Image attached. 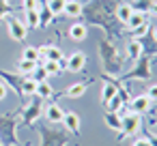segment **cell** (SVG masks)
<instances>
[{"instance_id":"cell-23","label":"cell","mask_w":157,"mask_h":146,"mask_svg":"<svg viewBox=\"0 0 157 146\" xmlns=\"http://www.w3.org/2000/svg\"><path fill=\"white\" fill-rule=\"evenodd\" d=\"M45 77H48V73H45V69L39 65V67L33 71V80H35V82H45Z\"/></svg>"},{"instance_id":"cell-16","label":"cell","mask_w":157,"mask_h":146,"mask_svg":"<svg viewBox=\"0 0 157 146\" xmlns=\"http://www.w3.org/2000/svg\"><path fill=\"white\" fill-rule=\"evenodd\" d=\"M41 67L45 69L48 75H60V73H63V65H60L58 60H43Z\"/></svg>"},{"instance_id":"cell-17","label":"cell","mask_w":157,"mask_h":146,"mask_svg":"<svg viewBox=\"0 0 157 146\" xmlns=\"http://www.w3.org/2000/svg\"><path fill=\"white\" fill-rule=\"evenodd\" d=\"M22 58H24V60H33V62H37V65H43V58L39 56V50H37V47H24Z\"/></svg>"},{"instance_id":"cell-12","label":"cell","mask_w":157,"mask_h":146,"mask_svg":"<svg viewBox=\"0 0 157 146\" xmlns=\"http://www.w3.org/2000/svg\"><path fill=\"white\" fill-rule=\"evenodd\" d=\"M86 92V84L84 82H80V84H73V86H69L63 95L67 97V99H78V97H82Z\"/></svg>"},{"instance_id":"cell-14","label":"cell","mask_w":157,"mask_h":146,"mask_svg":"<svg viewBox=\"0 0 157 146\" xmlns=\"http://www.w3.org/2000/svg\"><path fill=\"white\" fill-rule=\"evenodd\" d=\"M131 13H133V7H131V5H127V2L118 5V9H116V17H118V22H123V24H127V22H129Z\"/></svg>"},{"instance_id":"cell-29","label":"cell","mask_w":157,"mask_h":146,"mask_svg":"<svg viewBox=\"0 0 157 146\" xmlns=\"http://www.w3.org/2000/svg\"><path fill=\"white\" fill-rule=\"evenodd\" d=\"M133 146H151V144H148V140H146V137H140V140H136V142H133Z\"/></svg>"},{"instance_id":"cell-6","label":"cell","mask_w":157,"mask_h":146,"mask_svg":"<svg viewBox=\"0 0 157 146\" xmlns=\"http://www.w3.org/2000/svg\"><path fill=\"white\" fill-rule=\"evenodd\" d=\"M60 125H65L71 133H80V116L75 112H65V118Z\"/></svg>"},{"instance_id":"cell-11","label":"cell","mask_w":157,"mask_h":146,"mask_svg":"<svg viewBox=\"0 0 157 146\" xmlns=\"http://www.w3.org/2000/svg\"><path fill=\"white\" fill-rule=\"evenodd\" d=\"M35 95L43 101V99H50L54 95V88L48 84V82H37V88H35Z\"/></svg>"},{"instance_id":"cell-31","label":"cell","mask_w":157,"mask_h":146,"mask_svg":"<svg viewBox=\"0 0 157 146\" xmlns=\"http://www.w3.org/2000/svg\"><path fill=\"white\" fill-rule=\"evenodd\" d=\"M153 39H155V43H157V28L153 30Z\"/></svg>"},{"instance_id":"cell-7","label":"cell","mask_w":157,"mask_h":146,"mask_svg":"<svg viewBox=\"0 0 157 146\" xmlns=\"http://www.w3.org/2000/svg\"><path fill=\"white\" fill-rule=\"evenodd\" d=\"M86 35H88V28H86L84 24H80V22L71 24V28H69V37H71L73 41H84Z\"/></svg>"},{"instance_id":"cell-4","label":"cell","mask_w":157,"mask_h":146,"mask_svg":"<svg viewBox=\"0 0 157 146\" xmlns=\"http://www.w3.org/2000/svg\"><path fill=\"white\" fill-rule=\"evenodd\" d=\"M45 118H48L50 122H54V125H60L63 118H65V110H63L58 103H50V105L45 107Z\"/></svg>"},{"instance_id":"cell-28","label":"cell","mask_w":157,"mask_h":146,"mask_svg":"<svg viewBox=\"0 0 157 146\" xmlns=\"http://www.w3.org/2000/svg\"><path fill=\"white\" fill-rule=\"evenodd\" d=\"M7 92H9V86H7V84H2V82H0V101H2V99L7 97Z\"/></svg>"},{"instance_id":"cell-15","label":"cell","mask_w":157,"mask_h":146,"mask_svg":"<svg viewBox=\"0 0 157 146\" xmlns=\"http://www.w3.org/2000/svg\"><path fill=\"white\" fill-rule=\"evenodd\" d=\"M142 52H144V45H142L138 39L129 41V45H127V56H129V58H140Z\"/></svg>"},{"instance_id":"cell-22","label":"cell","mask_w":157,"mask_h":146,"mask_svg":"<svg viewBox=\"0 0 157 146\" xmlns=\"http://www.w3.org/2000/svg\"><path fill=\"white\" fill-rule=\"evenodd\" d=\"M65 2H67V0H50V2H48V9L52 11V15H58V13L65 11Z\"/></svg>"},{"instance_id":"cell-21","label":"cell","mask_w":157,"mask_h":146,"mask_svg":"<svg viewBox=\"0 0 157 146\" xmlns=\"http://www.w3.org/2000/svg\"><path fill=\"white\" fill-rule=\"evenodd\" d=\"M37 67H39L37 62H33V60H24V58L17 62V71H20V73H28V75H30Z\"/></svg>"},{"instance_id":"cell-13","label":"cell","mask_w":157,"mask_h":146,"mask_svg":"<svg viewBox=\"0 0 157 146\" xmlns=\"http://www.w3.org/2000/svg\"><path fill=\"white\" fill-rule=\"evenodd\" d=\"M116 95H118V86L112 84V82H105V84H103V90H101V101L108 103V101L114 99Z\"/></svg>"},{"instance_id":"cell-2","label":"cell","mask_w":157,"mask_h":146,"mask_svg":"<svg viewBox=\"0 0 157 146\" xmlns=\"http://www.w3.org/2000/svg\"><path fill=\"white\" fill-rule=\"evenodd\" d=\"M7 28H9V35L13 41H24L26 39V24L20 22L17 17H9L7 20Z\"/></svg>"},{"instance_id":"cell-3","label":"cell","mask_w":157,"mask_h":146,"mask_svg":"<svg viewBox=\"0 0 157 146\" xmlns=\"http://www.w3.org/2000/svg\"><path fill=\"white\" fill-rule=\"evenodd\" d=\"M84 65H86V54H84V52H73V54H69V56H67V62H65V67H67L71 73H80V71L84 69Z\"/></svg>"},{"instance_id":"cell-27","label":"cell","mask_w":157,"mask_h":146,"mask_svg":"<svg viewBox=\"0 0 157 146\" xmlns=\"http://www.w3.org/2000/svg\"><path fill=\"white\" fill-rule=\"evenodd\" d=\"M22 2H24V9H26V11H28V9H37V5H39L37 0H22Z\"/></svg>"},{"instance_id":"cell-5","label":"cell","mask_w":157,"mask_h":146,"mask_svg":"<svg viewBox=\"0 0 157 146\" xmlns=\"http://www.w3.org/2000/svg\"><path fill=\"white\" fill-rule=\"evenodd\" d=\"M151 103H153V101H151L146 95H140V97H136V99L131 101V112H136V114L142 116V114H146V112L151 110Z\"/></svg>"},{"instance_id":"cell-9","label":"cell","mask_w":157,"mask_h":146,"mask_svg":"<svg viewBox=\"0 0 157 146\" xmlns=\"http://www.w3.org/2000/svg\"><path fill=\"white\" fill-rule=\"evenodd\" d=\"M63 13L69 15V17H78V15H82V2H78V0H67Z\"/></svg>"},{"instance_id":"cell-19","label":"cell","mask_w":157,"mask_h":146,"mask_svg":"<svg viewBox=\"0 0 157 146\" xmlns=\"http://www.w3.org/2000/svg\"><path fill=\"white\" fill-rule=\"evenodd\" d=\"M26 24L30 28H39L41 26V20H39V11L37 9H28L26 11Z\"/></svg>"},{"instance_id":"cell-25","label":"cell","mask_w":157,"mask_h":146,"mask_svg":"<svg viewBox=\"0 0 157 146\" xmlns=\"http://www.w3.org/2000/svg\"><path fill=\"white\" fill-rule=\"evenodd\" d=\"M146 30H148V22H146V24H142V26H138V28H133L131 32H133V37H142Z\"/></svg>"},{"instance_id":"cell-20","label":"cell","mask_w":157,"mask_h":146,"mask_svg":"<svg viewBox=\"0 0 157 146\" xmlns=\"http://www.w3.org/2000/svg\"><path fill=\"white\" fill-rule=\"evenodd\" d=\"M39 105H41V99H37V101L26 110V116H24V120H26V122H33V120L37 118V114L41 112V107H39Z\"/></svg>"},{"instance_id":"cell-18","label":"cell","mask_w":157,"mask_h":146,"mask_svg":"<svg viewBox=\"0 0 157 146\" xmlns=\"http://www.w3.org/2000/svg\"><path fill=\"white\" fill-rule=\"evenodd\" d=\"M35 88H37V82L33 80V77H26V80H22V84H20V92L22 95H35Z\"/></svg>"},{"instance_id":"cell-10","label":"cell","mask_w":157,"mask_h":146,"mask_svg":"<svg viewBox=\"0 0 157 146\" xmlns=\"http://www.w3.org/2000/svg\"><path fill=\"white\" fill-rule=\"evenodd\" d=\"M146 22H148V17H146L142 11H133L131 17H129V22H127V28L133 30V28H138V26H142V24H146Z\"/></svg>"},{"instance_id":"cell-24","label":"cell","mask_w":157,"mask_h":146,"mask_svg":"<svg viewBox=\"0 0 157 146\" xmlns=\"http://www.w3.org/2000/svg\"><path fill=\"white\" fill-rule=\"evenodd\" d=\"M105 105H110V107H108L110 112H118V110H121V105H123V99H121V97L116 95V97H114V99H110V101H108Z\"/></svg>"},{"instance_id":"cell-30","label":"cell","mask_w":157,"mask_h":146,"mask_svg":"<svg viewBox=\"0 0 157 146\" xmlns=\"http://www.w3.org/2000/svg\"><path fill=\"white\" fill-rule=\"evenodd\" d=\"M148 11H151V13H153V15H157V2H153V5H151V9H148Z\"/></svg>"},{"instance_id":"cell-8","label":"cell","mask_w":157,"mask_h":146,"mask_svg":"<svg viewBox=\"0 0 157 146\" xmlns=\"http://www.w3.org/2000/svg\"><path fill=\"white\" fill-rule=\"evenodd\" d=\"M103 120H105V125H108L112 131H121V129H123V116H118V112H108V114L103 116Z\"/></svg>"},{"instance_id":"cell-26","label":"cell","mask_w":157,"mask_h":146,"mask_svg":"<svg viewBox=\"0 0 157 146\" xmlns=\"http://www.w3.org/2000/svg\"><path fill=\"white\" fill-rule=\"evenodd\" d=\"M146 97H148L151 101H157V84H153V86L146 90Z\"/></svg>"},{"instance_id":"cell-1","label":"cell","mask_w":157,"mask_h":146,"mask_svg":"<svg viewBox=\"0 0 157 146\" xmlns=\"http://www.w3.org/2000/svg\"><path fill=\"white\" fill-rule=\"evenodd\" d=\"M140 125H142V116L136 112H127V114H123V129L121 131L125 135H133L140 131Z\"/></svg>"}]
</instances>
